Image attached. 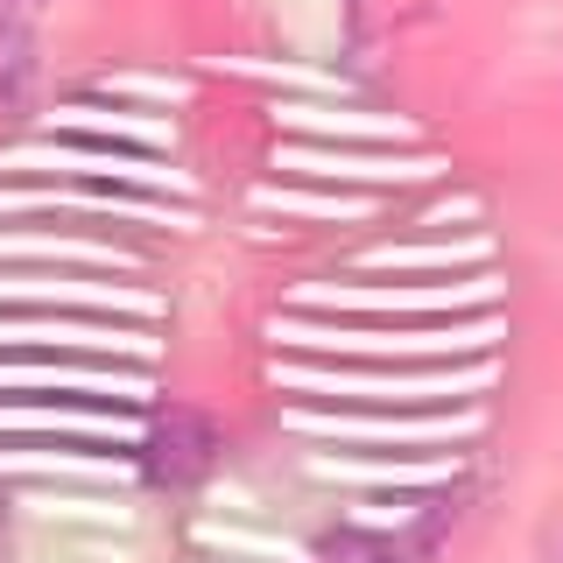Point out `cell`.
<instances>
[{"mask_svg": "<svg viewBox=\"0 0 563 563\" xmlns=\"http://www.w3.org/2000/svg\"><path fill=\"white\" fill-rule=\"evenodd\" d=\"M155 444H163V451L148 457L155 479H198V472L211 465V430H205L198 416H169L163 430H155Z\"/></svg>", "mask_w": 563, "mask_h": 563, "instance_id": "1", "label": "cell"}, {"mask_svg": "<svg viewBox=\"0 0 563 563\" xmlns=\"http://www.w3.org/2000/svg\"><path fill=\"white\" fill-rule=\"evenodd\" d=\"M310 563H387V550H380L374 536H331Z\"/></svg>", "mask_w": 563, "mask_h": 563, "instance_id": "2", "label": "cell"}]
</instances>
